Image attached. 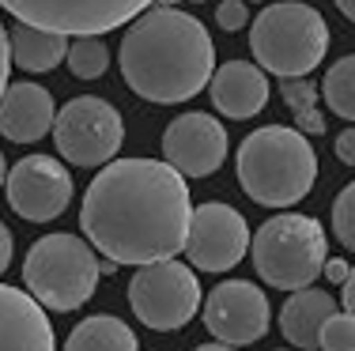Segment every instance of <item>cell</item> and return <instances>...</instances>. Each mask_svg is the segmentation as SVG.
<instances>
[{"mask_svg":"<svg viewBox=\"0 0 355 351\" xmlns=\"http://www.w3.org/2000/svg\"><path fill=\"white\" fill-rule=\"evenodd\" d=\"M193 204L185 178L163 159H114L83 193L80 227L117 264L174 261L185 249Z\"/></svg>","mask_w":355,"mask_h":351,"instance_id":"1","label":"cell"},{"mask_svg":"<svg viewBox=\"0 0 355 351\" xmlns=\"http://www.w3.org/2000/svg\"><path fill=\"white\" fill-rule=\"evenodd\" d=\"M216 46L205 23L178 8H151L121 38V76L140 98L185 102L212 83Z\"/></svg>","mask_w":355,"mask_h":351,"instance_id":"2","label":"cell"},{"mask_svg":"<svg viewBox=\"0 0 355 351\" xmlns=\"http://www.w3.org/2000/svg\"><path fill=\"white\" fill-rule=\"evenodd\" d=\"M318 155L299 129L265 125L239 147V181L265 208H291L314 189Z\"/></svg>","mask_w":355,"mask_h":351,"instance_id":"3","label":"cell"},{"mask_svg":"<svg viewBox=\"0 0 355 351\" xmlns=\"http://www.w3.org/2000/svg\"><path fill=\"white\" fill-rule=\"evenodd\" d=\"M250 49L261 72H272L280 80H302L329 53V27L318 8L302 0H280L250 23Z\"/></svg>","mask_w":355,"mask_h":351,"instance_id":"4","label":"cell"},{"mask_svg":"<svg viewBox=\"0 0 355 351\" xmlns=\"http://www.w3.org/2000/svg\"><path fill=\"white\" fill-rule=\"evenodd\" d=\"M250 253L261 283L276 291H302L325 269L329 238L314 215L284 212L261 223V231L250 238Z\"/></svg>","mask_w":355,"mask_h":351,"instance_id":"5","label":"cell"},{"mask_svg":"<svg viewBox=\"0 0 355 351\" xmlns=\"http://www.w3.org/2000/svg\"><path fill=\"white\" fill-rule=\"evenodd\" d=\"M23 283L42 310H80L98 287V257L80 234H46L27 249Z\"/></svg>","mask_w":355,"mask_h":351,"instance_id":"6","label":"cell"},{"mask_svg":"<svg viewBox=\"0 0 355 351\" xmlns=\"http://www.w3.org/2000/svg\"><path fill=\"white\" fill-rule=\"evenodd\" d=\"M129 306L148 329L178 332L200 310V283L182 261L144 264L129 280Z\"/></svg>","mask_w":355,"mask_h":351,"instance_id":"7","label":"cell"},{"mask_svg":"<svg viewBox=\"0 0 355 351\" xmlns=\"http://www.w3.org/2000/svg\"><path fill=\"white\" fill-rule=\"evenodd\" d=\"M151 4L155 0H0V8L19 23L64 38H98L144 15Z\"/></svg>","mask_w":355,"mask_h":351,"instance_id":"8","label":"cell"},{"mask_svg":"<svg viewBox=\"0 0 355 351\" xmlns=\"http://www.w3.org/2000/svg\"><path fill=\"white\" fill-rule=\"evenodd\" d=\"M125 121L106 98L80 95L57 110L53 144L72 166H106L121 152Z\"/></svg>","mask_w":355,"mask_h":351,"instance_id":"9","label":"cell"},{"mask_svg":"<svg viewBox=\"0 0 355 351\" xmlns=\"http://www.w3.org/2000/svg\"><path fill=\"white\" fill-rule=\"evenodd\" d=\"M250 249V223L239 208L223 200L193 208L189 234H185V257L200 272H227L246 257Z\"/></svg>","mask_w":355,"mask_h":351,"instance_id":"10","label":"cell"},{"mask_svg":"<svg viewBox=\"0 0 355 351\" xmlns=\"http://www.w3.org/2000/svg\"><path fill=\"white\" fill-rule=\"evenodd\" d=\"M8 204L27 223H49L64 215L72 200V174L49 155H27L8 170Z\"/></svg>","mask_w":355,"mask_h":351,"instance_id":"11","label":"cell"},{"mask_svg":"<svg viewBox=\"0 0 355 351\" xmlns=\"http://www.w3.org/2000/svg\"><path fill=\"white\" fill-rule=\"evenodd\" d=\"M268 321H272L268 298H265V291L250 280L219 283V287H212L205 298V325L219 344H227V348L257 344L268 332Z\"/></svg>","mask_w":355,"mask_h":351,"instance_id":"12","label":"cell"},{"mask_svg":"<svg viewBox=\"0 0 355 351\" xmlns=\"http://www.w3.org/2000/svg\"><path fill=\"white\" fill-rule=\"evenodd\" d=\"M163 155L182 178H212L227 159V132L212 114H182L163 132Z\"/></svg>","mask_w":355,"mask_h":351,"instance_id":"13","label":"cell"},{"mask_svg":"<svg viewBox=\"0 0 355 351\" xmlns=\"http://www.w3.org/2000/svg\"><path fill=\"white\" fill-rule=\"evenodd\" d=\"M57 121V106L42 83H8V91L0 95V136H8L12 144H35L42 140Z\"/></svg>","mask_w":355,"mask_h":351,"instance_id":"14","label":"cell"},{"mask_svg":"<svg viewBox=\"0 0 355 351\" xmlns=\"http://www.w3.org/2000/svg\"><path fill=\"white\" fill-rule=\"evenodd\" d=\"M0 351H53L46 310L19 287L0 283Z\"/></svg>","mask_w":355,"mask_h":351,"instance_id":"15","label":"cell"},{"mask_svg":"<svg viewBox=\"0 0 355 351\" xmlns=\"http://www.w3.org/2000/svg\"><path fill=\"white\" fill-rule=\"evenodd\" d=\"M208 91H212V106L231 121H246L268 102V80L253 61H227L223 69L212 72Z\"/></svg>","mask_w":355,"mask_h":351,"instance_id":"16","label":"cell"},{"mask_svg":"<svg viewBox=\"0 0 355 351\" xmlns=\"http://www.w3.org/2000/svg\"><path fill=\"white\" fill-rule=\"evenodd\" d=\"M333 314H336V298L329 295V291H314V287L291 291V298H287L284 310H280V332L291 348L318 351L321 325Z\"/></svg>","mask_w":355,"mask_h":351,"instance_id":"17","label":"cell"},{"mask_svg":"<svg viewBox=\"0 0 355 351\" xmlns=\"http://www.w3.org/2000/svg\"><path fill=\"white\" fill-rule=\"evenodd\" d=\"M8 46H12V61L23 72H49L69 57V38L64 35L27 27V23H15L12 35H8Z\"/></svg>","mask_w":355,"mask_h":351,"instance_id":"18","label":"cell"},{"mask_svg":"<svg viewBox=\"0 0 355 351\" xmlns=\"http://www.w3.org/2000/svg\"><path fill=\"white\" fill-rule=\"evenodd\" d=\"M64 351H140V344H137V332L121 317L95 314L69 332Z\"/></svg>","mask_w":355,"mask_h":351,"instance_id":"19","label":"cell"},{"mask_svg":"<svg viewBox=\"0 0 355 351\" xmlns=\"http://www.w3.org/2000/svg\"><path fill=\"white\" fill-rule=\"evenodd\" d=\"M280 95L291 110V121L302 136H321L325 132V114H321V102H318V83L314 80H280Z\"/></svg>","mask_w":355,"mask_h":351,"instance_id":"20","label":"cell"},{"mask_svg":"<svg viewBox=\"0 0 355 351\" xmlns=\"http://www.w3.org/2000/svg\"><path fill=\"white\" fill-rule=\"evenodd\" d=\"M321 95H325V106L344 121H355V53L340 57L333 69L321 80Z\"/></svg>","mask_w":355,"mask_h":351,"instance_id":"21","label":"cell"},{"mask_svg":"<svg viewBox=\"0 0 355 351\" xmlns=\"http://www.w3.org/2000/svg\"><path fill=\"white\" fill-rule=\"evenodd\" d=\"M69 72L76 80H98L103 72L110 69V49H106V42L103 38H76L69 42Z\"/></svg>","mask_w":355,"mask_h":351,"instance_id":"22","label":"cell"},{"mask_svg":"<svg viewBox=\"0 0 355 351\" xmlns=\"http://www.w3.org/2000/svg\"><path fill=\"white\" fill-rule=\"evenodd\" d=\"M318 351H355V317L336 310L325 325H321Z\"/></svg>","mask_w":355,"mask_h":351,"instance_id":"23","label":"cell"},{"mask_svg":"<svg viewBox=\"0 0 355 351\" xmlns=\"http://www.w3.org/2000/svg\"><path fill=\"white\" fill-rule=\"evenodd\" d=\"M333 231H336V242L355 253V181L344 186L340 197L333 200Z\"/></svg>","mask_w":355,"mask_h":351,"instance_id":"24","label":"cell"},{"mask_svg":"<svg viewBox=\"0 0 355 351\" xmlns=\"http://www.w3.org/2000/svg\"><path fill=\"white\" fill-rule=\"evenodd\" d=\"M216 23L223 30H242L250 23V12H246V0H223L216 8Z\"/></svg>","mask_w":355,"mask_h":351,"instance_id":"25","label":"cell"},{"mask_svg":"<svg viewBox=\"0 0 355 351\" xmlns=\"http://www.w3.org/2000/svg\"><path fill=\"white\" fill-rule=\"evenodd\" d=\"M336 159H340L344 166H355V129H344L340 136H336Z\"/></svg>","mask_w":355,"mask_h":351,"instance_id":"26","label":"cell"},{"mask_svg":"<svg viewBox=\"0 0 355 351\" xmlns=\"http://www.w3.org/2000/svg\"><path fill=\"white\" fill-rule=\"evenodd\" d=\"M8 69H12V46H8V30L0 23V95L8 91Z\"/></svg>","mask_w":355,"mask_h":351,"instance_id":"27","label":"cell"},{"mask_svg":"<svg viewBox=\"0 0 355 351\" xmlns=\"http://www.w3.org/2000/svg\"><path fill=\"white\" fill-rule=\"evenodd\" d=\"M321 272H325L329 283H340V287H344V283H348V276H352V264L348 261H325V269H321Z\"/></svg>","mask_w":355,"mask_h":351,"instance_id":"28","label":"cell"},{"mask_svg":"<svg viewBox=\"0 0 355 351\" xmlns=\"http://www.w3.org/2000/svg\"><path fill=\"white\" fill-rule=\"evenodd\" d=\"M8 264H12V231L0 223V276L8 272Z\"/></svg>","mask_w":355,"mask_h":351,"instance_id":"29","label":"cell"},{"mask_svg":"<svg viewBox=\"0 0 355 351\" xmlns=\"http://www.w3.org/2000/svg\"><path fill=\"white\" fill-rule=\"evenodd\" d=\"M344 310L355 317V269H352V276H348V283H344Z\"/></svg>","mask_w":355,"mask_h":351,"instance_id":"30","label":"cell"},{"mask_svg":"<svg viewBox=\"0 0 355 351\" xmlns=\"http://www.w3.org/2000/svg\"><path fill=\"white\" fill-rule=\"evenodd\" d=\"M333 4L340 8V12H344V15H348V19L355 23V0H333Z\"/></svg>","mask_w":355,"mask_h":351,"instance_id":"31","label":"cell"},{"mask_svg":"<svg viewBox=\"0 0 355 351\" xmlns=\"http://www.w3.org/2000/svg\"><path fill=\"white\" fill-rule=\"evenodd\" d=\"M103 272L114 276V272H117V261H98V276H103Z\"/></svg>","mask_w":355,"mask_h":351,"instance_id":"32","label":"cell"},{"mask_svg":"<svg viewBox=\"0 0 355 351\" xmlns=\"http://www.w3.org/2000/svg\"><path fill=\"white\" fill-rule=\"evenodd\" d=\"M193 351H234V348H227V344H200V348H193Z\"/></svg>","mask_w":355,"mask_h":351,"instance_id":"33","label":"cell"},{"mask_svg":"<svg viewBox=\"0 0 355 351\" xmlns=\"http://www.w3.org/2000/svg\"><path fill=\"white\" fill-rule=\"evenodd\" d=\"M8 181V166H4V155H0V186Z\"/></svg>","mask_w":355,"mask_h":351,"instance_id":"34","label":"cell"},{"mask_svg":"<svg viewBox=\"0 0 355 351\" xmlns=\"http://www.w3.org/2000/svg\"><path fill=\"white\" fill-rule=\"evenodd\" d=\"M178 0H155V8H174Z\"/></svg>","mask_w":355,"mask_h":351,"instance_id":"35","label":"cell"},{"mask_svg":"<svg viewBox=\"0 0 355 351\" xmlns=\"http://www.w3.org/2000/svg\"><path fill=\"white\" fill-rule=\"evenodd\" d=\"M193 4H200V0H193Z\"/></svg>","mask_w":355,"mask_h":351,"instance_id":"36","label":"cell"},{"mask_svg":"<svg viewBox=\"0 0 355 351\" xmlns=\"http://www.w3.org/2000/svg\"><path fill=\"white\" fill-rule=\"evenodd\" d=\"M280 351H287V348H280Z\"/></svg>","mask_w":355,"mask_h":351,"instance_id":"37","label":"cell"},{"mask_svg":"<svg viewBox=\"0 0 355 351\" xmlns=\"http://www.w3.org/2000/svg\"><path fill=\"white\" fill-rule=\"evenodd\" d=\"M257 4H261V0H257Z\"/></svg>","mask_w":355,"mask_h":351,"instance_id":"38","label":"cell"}]
</instances>
